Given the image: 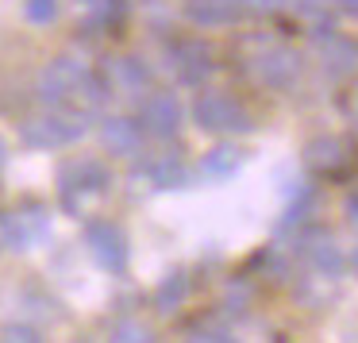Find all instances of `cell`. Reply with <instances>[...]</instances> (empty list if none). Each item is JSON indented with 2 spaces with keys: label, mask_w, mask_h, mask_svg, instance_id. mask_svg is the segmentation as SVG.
Wrapping results in <instances>:
<instances>
[{
  "label": "cell",
  "mask_w": 358,
  "mask_h": 343,
  "mask_svg": "<svg viewBox=\"0 0 358 343\" xmlns=\"http://www.w3.org/2000/svg\"><path fill=\"white\" fill-rule=\"evenodd\" d=\"M193 120L201 132H220V135H247L255 127V116L247 104H239L231 93H201L193 101Z\"/></svg>",
  "instance_id": "277c9868"
},
{
  "label": "cell",
  "mask_w": 358,
  "mask_h": 343,
  "mask_svg": "<svg viewBox=\"0 0 358 343\" xmlns=\"http://www.w3.org/2000/svg\"><path fill=\"white\" fill-rule=\"evenodd\" d=\"M85 112L73 108H47L39 116L24 120V143L39 150H55V147H70L85 135Z\"/></svg>",
  "instance_id": "3957f363"
},
{
  "label": "cell",
  "mask_w": 358,
  "mask_h": 343,
  "mask_svg": "<svg viewBox=\"0 0 358 343\" xmlns=\"http://www.w3.org/2000/svg\"><path fill=\"white\" fill-rule=\"evenodd\" d=\"M104 85H108V93L120 97H143L150 89V70L139 58H112L104 70Z\"/></svg>",
  "instance_id": "4fadbf2b"
},
{
  "label": "cell",
  "mask_w": 358,
  "mask_h": 343,
  "mask_svg": "<svg viewBox=\"0 0 358 343\" xmlns=\"http://www.w3.org/2000/svg\"><path fill=\"white\" fill-rule=\"evenodd\" d=\"M355 124H358V104H355Z\"/></svg>",
  "instance_id": "83f0119b"
},
{
  "label": "cell",
  "mask_w": 358,
  "mask_h": 343,
  "mask_svg": "<svg viewBox=\"0 0 358 343\" xmlns=\"http://www.w3.org/2000/svg\"><path fill=\"white\" fill-rule=\"evenodd\" d=\"M39 97L50 108H73V112H96L108 101V85L101 74H93L78 58H55L39 74Z\"/></svg>",
  "instance_id": "6da1fadb"
},
{
  "label": "cell",
  "mask_w": 358,
  "mask_h": 343,
  "mask_svg": "<svg viewBox=\"0 0 358 343\" xmlns=\"http://www.w3.org/2000/svg\"><path fill=\"white\" fill-rule=\"evenodd\" d=\"M0 343H43V335L31 324H8L0 332Z\"/></svg>",
  "instance_id": "7402d4cb"
},
{
  "label": "cell",
  "mask_w": 358,
  "mask_h": 343,
  "mask_svg": "<svg viewBox=\"0 0 358 343\" xmlns=\"http://www.w3.org/2000/svg\"><path fill=\"white\" fill-rule=\"evenodd\" d=\"M185 301H189V278H185V270H173L170 278H162V286L155 289V304L162 312H173Z\"/></svg>",
  "instance_id": "e0dca14e"
},
{
  "label": "cell",
  "mask_w": 358,
  "mask_h": 343,
  "mask_svg": "<svg viewBox=\"0 0 358 343\" xmlns=\"http://www.w3.org/2000/svg\"><path fill=\"white\" fill-rule=\"evenodd\" d=\"M108 343H155V328L143 324V320H120L112 328Z\"/></svg>",
  "instance_id": "ac0fdd59"
},
{
  "label": "cell",
  "mask_w": 358,
  "mask_h": 343,
  "mask_svg": "<svg viewBox=\"0 0 358 343\" xmlns=\"http://www.w3.org/2000/svg\"><path fill=\"white\" fill-rule=\"evenodd\" d=\"M189 343H235V340H231L227 328H220L216 320H208V324H196L193 328V340H189Z\"/></svg>",
  "instance_id": "44dd1931"
},
{
  "label": "cell",
  "mask_w": 358,
  "mask_h": 343,
  "mask_svg": "<svg viewBox=\"0 0 358 343\" xmlns=\"http://www.w3.org/2000/svg\"><path fill=\"white\" fill-rule=\"evenodd\" d=\"M85 247L93 255V262L108 274H124L127 270V235L120 224L112 220H93L85 227Z\"/></svg>",
  "instance_id": "8992f818"
},
{
  "label": "cell",
  "mask_w": 358,
  "mask_h": 343,
  "mask_svg": "<svg viewBox=\"0 0 358 343\" xmlns=\"http://www.w3.org/2000/svg\"><path fill=\"white\" fill-rule=\"evenodd\" d=\"M50 235V212L43 204H20L8 212V247L12 251H31Z\"/></svg>",
  "instance_id": "ba28073f"
},
{
  "label": "cell",
  "mask_w": 358,
  "mask_h": 343,
  "mask_svg": "<svg viewBox=\"0 0 358 343\" xmlns=\"http://www.w3.org/2000/svg\"><path fill=\"white\" fill-rule=\"evenodd\" d=\"M170 70H173V78L185 81V85H201V81L216 70V62H212V50L204 47L201 39H181L170 47Z\"/></svg>",
  "instance_id": "30bf717a"
},
{
  "label": "cell",
  "mask_w": 358,
  "mask_h": 343,
  "mask_svg": "<svg viewBox=\"0 0 358 343\" xmlns=\"http://www.w3.org/2000/svg\"><path fill=\"white\" fill-rule=\"evenodd\" d=\"M112 186V174L104 162L96 158H78L62 170L58 178V197H62V209L70 216H93V209L108 197Z\"/></svg>",
  "instance_id": "7a4b0ae2"
},
{
  "label": "cell",
  "mask_w": 358,
  "mask_h": 343,
  "mask_svg": "<svg viewBox=\"0 0 358 343\" xmlns=\"http://www.w3.org/2000/svg\"><path fill=\"white\" fill-rule=\"evenodd\" d=\"M350 266H355V270H358V247H355V255H350Z\"/></svg>",
  "instance_id": "4316f807"
},
{
  "label": "cell",
  "mask_w": 358,
  "mask_h": 343,
  "mask_svg": "<svg viewBox=\"0 0 358 343\" xmlns=\"http://www.w3.org/2000/svg\"><path fill=\"white\" fill-rule=\"evenodd\" d=\"M58 0H24V16L31 20V24H39V27H47V24H55L58 20Z\"/></svg>",
  "instance_id": "ffe728a7"
},
{
  "label": "cell",
  "mask_w": 358,
  "mask_h": 343,
  "mask_svg": "<svg viewBox=\"0 0 358 343\" xmlns=\"http://www.w3.org/2000/svg\"><path fill=\"white\" fill-rule=\"evenodd\" d=\"M304 162L320 178H350L358 170V147L343 135H320L304 147Z\"/></svg>",
  "instance_id": "5b68a950"
},
{
  "label": "cell",
  "mask_w": 358,
  "mask_h": 343,
  "mask_svg": "<svg viewBox=\"0 0 358 343\" xmlns=\"http://www.w3.org/2000/svg\"><path fill=\"white\" fill-rule=\"evenodd\" d=\"M0 251H8V212H0Z\"/></svg>",
  "instance_id": "cb8c5ba5"
},
{
  "label": "cell",
  "mask_w": 358,
  "mask_h": 343,
  "mask_svg": "<svg viewBox=\"0 0 358 343\" xmlns=\"http://www.w3.org/2000/svg\"><path fill=\"white\" fill-rule=\"evenodd\" d=\"M239 166H243V150L220 143V147H212L208 155H204L201 174H204V178H212V181H227V178H235V174H239Z\"/></svg>",
  "instance_id": "2e32d148"
},
{
  "label": "cell",
  "mask_w": 358,
  "mask_h": 343,
  "mask_svg": "<svg viewBox=\"0 0 358 343\" xmlns=\"http://www.w3.org/2000/svg\"><path fill=\"white\" fill-rule=\"evenodd\" d=\"M4 155H8V150H4V139H0V166H4Z\"/></svg>",
  "instance_id": "484cf974"
},
{
  "label": "cell",
  "mask_w": 358,
  "mask_h": 343,
  "mask_svg": "<svg viewBox=\"0 0 358 343\" xmlns=\"http://www.w3.org/2000/svg\"><path fill=\"white\" fill-rule=\"evenodd\" d=\"M296 255L308 258L312 270L324 274V278H339V270H343L339 247H335V239H331L327 232H320V227H312V232H301V235H296Z\"/></svg>",
  "instance_id": "8fae6325"
},
{
  "label": "cell",
  "mask_w": 358,
  "mask_h": 343,
  "mask_svg": "<svg viewBox=\"0 0 358 343\" xmlns=\"http://www.w3.org/2000/svg\"><path fill=\"white\" fill-rule=\"evenodd\" d=\"M250 74H255V81H262L270 89H289L301 74V58L289 47H266L262 55L250 58Z\"/></svg>",
  "instance_id": "52a82bcc"
},
{
  "label": "cell",
  "mask_w": 358,
  "mask_h": 343,
  "mask_svg": "<svg viewBox=\"0 0 358 343\" xmlns=\"http://www.w3.org/2000/svg\"><path fill=\"white\" fill-rule=\"evenodd\" d=\"M139 181H147L150 189H173V186H185V166H181L178 155H155L143 162Z\"/></svg>",
  "instance_id": "9a60e30c"
},
{
  "label": "cell",
  "mask_w": 358,
  "mask_h": 343,
  "mask_svg": "<svg viewBox=\"0 0 358 343\" xmlns=\"http://www.w3.org/2000/svg\"><path fill=\"white\" fill-rule=\"evenodd\" d=\"M355 47L350 43H343V39H331V50H324V70H331V74H347V70H355Z\"/></svg>",
  "instance_id": "d6986e66"
},
{
  "label": "cell",
  "mask_w": 358,
  "mask_h": 343,
  "mask_svg": "<svg viewBox=\"0 0 358 343\" xmlns=\"http://www.w3.org/2000/svg\"><path fill=\"white\" fill-rule=\"evenodd\" d=\"M339 8L343 12H355V16H358V0H339Z\"/></svg>",
  "instance_id": "d4e9b609"
},
{
  "label": "cell",
  "mask_w": 358,
  "mask_h": 343,
  "mask_svg": "<svg viewBox=\"0 0 358 343\" xmlns=\"http://www.w3.org/2000/svg\"><path fill=\"white\" fill-rule=\"evenodd\" d=\"M101 143L116 158H135L143 150V127L131 116H108L101 124Z\"/></svg>",
  "instance_id": "7c38bea8"
},
{
  "label": "cell",
  "mask_w": 358,
  "mask_h": 343,
  "mask_svg": "<svg viewBox=\"0 0 358 343\" xmlns=\"http://www.w3.org/2000/svg\"><path fill=\"white\" fill-rule=\"evenodd\" d=\"M185 16L196 27H224V24H235L243 16V4L239 0H189Z\"/></svg>",
  "instance_id": "5bb4252c"
},
{
  "label": "cell",
  "mask_w": 358,
  "mask_h": 343,
  "mask_svg": "<svg viewBox=\"0 0 358 343\" xmlns=\"http://www.w3.org/2000/svg\"><path fill=\"white\" fill-rule=\"evenodd\" d=\"M139 127L143 135L155 139H173L181 132V104L173 93H150L139 108Z\"/></svg>",
  "instance_id": "9c48e42d"
},
{
  "label": "cell",
  "mask_w": 358,
  "mask_h": 343,
  "mask_svg": "<svg viewBox=\"0 0 358 343\" xmlns=\"http://www.w3.org/2000/svg\"><path fill=\"white\" fill-rule=\"evenodd\" d=\"M343 212H347V220L358 227V189H355V193H347V201H343Z\"/></svg>",
  "instance_id": "603a6c76"
}]
</instances>
